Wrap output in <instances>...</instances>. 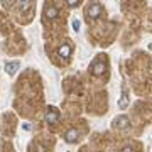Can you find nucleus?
I'll return each instance as SVG.
<instances>
[{
  "label": "nucleus",
  "instance_id": "nucleus-4",
  "mask_svg": "<svg viewBox=\"0 0 152 152\" xmlns=\"http://www.w3.org/2000/svg\"><path fill=\"white\" fill-rule=\"evenodd\" d=\"M127 124H129V118H127V117H120L118 120H115V122H113L115 127H120V125H127Z\"/></svg>",
  "mask_w": 152,
  "mask_h": 152
},
{
  "label": "nucleus",
  "instance_id": "nucleus-2",
  "mask_svg": "<svg viewBox=\"0 0 152 152\" xmlns=\"http://www.w3.org/2000/svg\"><path fill=\"white\" fill-rule=\"evenodd\" d=\"M17 68H19V61H14V63H9V64H5V71L9 73V75H14Z\"/></svg>",
  "mask_w": 152,
  "mask_h": 152
},
{
  "label": "nucleus",
  "instance_id": "nucleus-1",
  "mask_svg": "<svg viewBox=\"0 0 152 152\" xmlns=\"http://www.w3.org/2000/svg\"><path fill=\"white\" fill-rule=\"evenodd\" d=\"M100 12H102V7L98 5V4H93V5H91V10H88L86 15H88V17H95V15H98Z\"/></svg>",
  "mask_w": 152,
  "mask_h": 152
},
{
  "label": "nucleus",
  "instance_id": "nucleus-5",
  "mask_svg": "<svg viewBox=\"0 0 152 152\" xmlns=\"http://www.w3.org/2000/svg\"><path fill=\"white\" fill-rule=\"evenodd\" d=\"M46 118H48V122H54V120L58 118V115H56L54 112H51V113H48V117H46Z\"/></svg>",
  "mask_w": 152,
  "mask_h": 152
},
{
  "label": "nucleus",
  "instance_id": "nucleus-3",
  "mask_svg": "<svg viewBox=\"0 0 152 152\" xmlns=\"http://www.w3.org/2000/svg\"><path fill=\"white\" fill-rule=\"evenodd\" d=\"M76 137H78V135H76V132H75V130H69V132L64 135V139H66V142H75Z\"/></svg>",
  "mask_w": 152,
  "mask_h": 152
}]
</instances>
